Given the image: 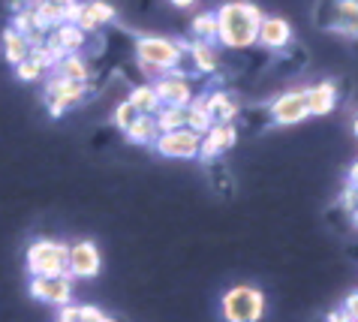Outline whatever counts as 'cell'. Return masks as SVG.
I'll return each instance as SVG.
<instances>
[{
  "label": "cell",
  "mask_w": 358,
  "mask_h": 322,
  "mask_svg": "<svg viewBox=\"0 0 358 322\" xmlns=\"http://www.w3.org/2000/svg\"><path fill=\"white\" fill-rule=\"evenodd\" d=\"M3 43H6V60L9 64H22V60L31 55V43H27V36H22L18 30H6Z\"/></svg>",
  "instance_id": "20"
},
{
  "label": "cell",
  "mask_w": 358,
  "mask_h": 322,
  "mask_svg": "<svg viewBox=\"0 0 358 322\" xmlns=\"http://www.w3.org/2000/svg\"><path fill=\"white\" fill-rule=\"evenodd\" d=\"M205 106H208V115L214 118V124H232V118L238 115V103L226 90H214L211 97H205Z\"/></svg>",
  "instance_id": "14"
},
{
  "label": "cell",
  "mask_w": 358,
  "mask_h": 322,
  "mask_svg": "<svg viewBox=\"0 0 358 322\" xmlns=\"http://www.w3.org/2000/svg\"><path fill=\"white\" fill-rule=\"evenodd\" d=\"M66 274L69 277H96L99 274V250L94 241H76L69 247V259H66Z\"/></svg>",
  "instance_id": "7"
},
{
  "label": "cell",
  "mask_w": 358,
  "mask_h": 322,
  "mask_svg": "<svg viewBox=\"0 0 358 322\" xmlns=\"http://www.w3.org/2000/svg\"><path fill=\"white\" fill-rule=\"evenodd\" d=\"M193 34L202 39V43H214L217 39V15L214 13H202L193 18Z\"/></svg>",
  "instance_id": "25"
},
{
  "label": "cell",
  "mask_w": 358,
  "mask_h": 322,
  "mask_svg": "<svg viewBox=\"0 0 358 322\" xmlns=\"http://www.w3.org/2000/svg\"><path fill=\"white\" fill-rule=\"evenodd\" d=\"M138 64L142 69H157V73H166V69H175L178 60H181V43L175 39H163V36H142L136 46Z\"/></svg>",
  "instance_id": "4"
},
{
  "label": "cell",
  "mask_w": 358,
  "mask_h": 322,
  "mask_svg": "<svg viewBox=\"0 0 358 322\" xmlns=\"http://www.w3.org/2000/svg\"><path fill=\"white\" fill-rule=\"evenodd\" d=\"M172 4H175V6H181V9H184V6H193V4H196V0H172Z\"/></svg>",
  "instance_id": "34"
},
{
  "label": "cell",
  "mask_w": 358,
  "mask_h": 322,
  "mask_svg": "<svg viewBox=\"0 0 358 322\" xmlns=\"http://www.w3.org/2000/svg\"><path fill=\"white\" fill-rule=\"evenodd\" d=\"M55 4H61V6H69V4H76V0H55Z\"/></svg>",
  "instance_id": "36"
},
{
  "label": "cell",
  "mask_w": 358,
  "mask_h": 322,
  "mask_svg": "<svg viewBox=\"0 0 358 322\" xmlns=\"http://www.w3.org/2000/svg\"><path fill=\"white\" fill-rule=\"evenodd\" d=\"M57 319H64V322H78V307L76 304H64L61 307V316Z\"/></svg>",
  "instance_id": "31"
},
{
  "label": "cell",
  "mask_w": 358,
  "mask_h": 322,
  "mask_svg": "<svg viewBox=\"0 0 358 322\" xmlns=\"http://www.w3.org/2000/svg\"><path fill=\"white\" fill-rule=\"evenodd\" d=\"M214 15H217V39L226 48L253 46L256 36H259V22L265 18L259 6L250 4V0H229Z\"/></svg>",
  "instance_id": "1"
},
{
  "label": "cell",
  "mask_w": 358,
  "mask_h": 322,
  "mask_svg": "<svg viewBox=\"0 0 358 322\" xmlns=\"http://www.w3.org/2000/svg\"><path fill=\"white\" fill-rule=\"evenodd\" d=\"M350 184H352V187H358V160H355L352 169H350Z\"/></svg>",
  "instance_id": "33"
},
{
  "label": "cell",
  "mask_w": 358,
  "mask_h": 322,
  "mask_svg": "<svg viewBox=\"0 0 358 322\" xmlns=\"http://www.w3.org/2000/svg\"><path fill=\"white\" fill-rule=\"evenodd\" d=\"M220 310L226 322H259L265 316V295L256 286L238 284L223 295Z\"/></svg>",
  "instance_id": "2"
},
{
  "label": "cell",
  "mask_w": 358,
  "mask_h": 322,
  "mask_svg": "<svg viewBox=\"0 0 358 322\" xmlns=\"http://www.w3.org/2000/svg\"><path fill=\"white\" fill-rule=\"evenodd\" d=\"M154 120H157V130H160V133H172V130L187 127V108L163 106V108H157Z\"/></svg>",
  "instance_id": "19"
},
{
  "label": "cell",
  "mask_w": 358,
  "mask_h": 322,
  "mask_svg": "<svg viewBox=\"0 0 358 322\" xmlns=\"http://www.w3.org/2000/svg\"><path fill=\"white\" fill-rule=\"evenodd\" d=\"M87 13L94 15L96 24H106V22H112V18H115V9L108 6V4H103V0H94V4H87Z\"/></svg>",
  "instance_id": "26"
},
{
  "label": "cell",
  "mask_w": 358,
  "mask_h": 322,
  "mask_svg": "<svg viewBox=\"0 0 358 322\" xmlns=\"http://www.w3.org/2000/svg\"><path fill=\"white\" fill-rule=\"evenodd\" d=\"M78 322H115V319H108L99 307H91V304H82L78 307Z\"/></svg>",
  "instance_id": "28"
},
{
  "label": "cell",
  "mask_w": 358,
  "mask_h": 322,
  "mask_svg": "<svg viewBox=\"0 0 358 322\" xmlns=\"http://www.w3.org/2000/svg\"><path fill=\"white\" fill-rule=\"evenodd\" d=\"M352 223H355V229H358V208L352 211Z\"/></svg>",
  "instance_id": "37"
},
{
  "label": "cell",
  "mask_w": 358,
  "mask_h": 322,
  "mask_svg": "<svg viewBox=\"0 0 358 322\" xmlns=\"http://www.w3.org/2000/svg\"><path fill=\"white\" fill-rule=\"evenodd\" d=\"M57 322H64V319H57Z\"/></svg>",
  "instance_id": "38"
},
{
  "label": "cell",
  "mask_w": 358,
  "mask_h": 322,
  "mask_svg": "<svg viewBox=\"0 0 358 322\" xmlns=\"http://www.w3.org/2000/svg\"><path fill=\"white\" fill-rule=\"evenodd\" d=\"M69 247L61 241H36L27 250V268L34 277H61L66 274Z\"/></svg>",
  "instance_id": "3"
},
{
  "label": "cell",
  "mask_w": 358,
  "mask_h": 322,
  "mask_svg": "<svg viewBox=\"0 0 358 322\" xmlns=\"http://www.w3.org/2000/svg\"><path fill=\"white\" fill-rule=\"evenodd\" d=\"M334 106H337L334 82H320L316 88H307V108H310V115H316V118L331 115Z\"/></svg>",
  "instance_id": "13"
},
{
  "label": "cell",
  "mask_w": 358,
  "mask_h": 322,
  "mask_svg": "<svg viewBox=\"0 0 358 322\" xmlns=\"http://www.w3.org/2000/svg\"><path fill=\"white\" fill-rule=\"evenodd\" d=\"M57 66H61V78H69V82H85L87 78V64L82 57H76V55L61 57L57 60Z\"/></svg>",
  "instance_id": "24"
},
{
  "label": "cell",
  "mask_w": 358,
  "mask_h": 322,
  "mask_svg": "<svg viewBox=\"0 0 358 322\" xmlns=\"http://www.w3.org/2000/svg\"><path fill=\"white\" fill-rule=\"evenodd\" d=\"M127 139H130L133 145H151L157 142V136H160V130H157V120L154 115H138L130 127L124 130Z\"/></svg>",
  "instance_id": "15"
},
{
  "label": "cell",
  "mask_w": 358,
  "mask_h": 322,
  "mask_svg": "<svg viewBox=\"0 0 358 322\" xmlns=\"http://www.w3.org/2000/svg\"><path fill=\"white\" fill-rule=\"evenodd\" d=\"M292 39V24L286 22V18H262L259 22V36H256V43H262L265 48H283L289 46Z\"/></svg>",
  "instance_id": "12"
},
{
  "label": "cell",
  "mask_w": 358,
  "mask_h": 322,
  "mask_svg": "<svg viewBox=\"0 0 358 322\" xmlns=\"http://www.w3.org/2000/svg\"><path fill=\"white\" fill-rule=\"evenodd\" d=\"M238 142V130L232 124H214L208 133L202 136V148H199V157L202 160H214L226 154L229 148Z\"/></svg>",
  "instance_id": "11"
},
{
  "label": "cell",
  "mask_w": 358,
  "mask_h": 322,
  "mask_svg": "<svg viewBox=\"0 0 358 322\" xmlns=\"http://www.w3.org/2000/svg\"><path fill=\"white\" fill-rule=\"evenodd\" d=\"M343 310L350 314V319H352V322H358V293H350V295H346Z\"/></svg>",
  "instance_id": "30"
},
{
  "label": "cell",
  "mask_w": 358,
  "mask_h": 322,
  "mask_svg": "<svg viewBox=\"0 0 358 322\" xmlns=\"http://www.w3.org/2000/svg\"><path fill=\"white\" fill-rule=\"evenodd\" d=\"M136 118H138V112H136V108L130 106V99H127V103H121V106L115 108V124L121 127V130H127V127H130Z\"/></svg>",
  "instance_id": "27"
},
{
  "label": "cell",
  "mask_w": 358,
  "mask_h": 322,
  "mask_svg": "<svg viewBox=\"0 0 358 322\" xmlns=\"http://www.w3.org/2000/svg\"><path fill=\"white\" fill-rule=\"evenodd\" d=\"M69 274H61V277H34L31 280V295L39 298V301H48V304H57L64 307L69 304L73 298V284H69Z\"/></svg>",
  "instance_id": "8"
},
{
  "label": "cell",
  "mask_w": 358,
  "mask_h": 322,
  "mask_svg": "<svg viewBox=\"0 0 358 322\" xmlns=\"http://www.w3.org/2000/svg\"><path fill=\"white\" fill-rule=\"evenodd\" d=\"M154 145L169 160H196L199 148H202V136L181 127V130H172V133H160Z\"/></svg>",
  "instance_id": "5"
},
{
  "label": "cell",
  "mask_w": 358,
  "mask_h": 322,
  "mask_svg": "<svg viewBox=\"0 0 358 322\" xmlns=\"http://www.w3.org/2000/svg\"><path fill=\"white\" fill-rule=\"evenodd\" d=\"M328 322H352V319H350V314H346V310L341 307V310H331V314H328Z\"/></svg>",
  "instance_id": "32"
},
{
  "label": "cell",
  "mask_w": 358,
  "mask_h": 322,
  "mask_svg": "<svg viewBox=\"0 0 358 322\" xmlns=\"http://www.w3.org/2000/svg\"><path fill=\"white\" fill-rule=\"evenodd\" d=\"M271 118L283 127L301 124V120L310 118V108H307V88H295V90H286L283 97H277L271 103Z\"/></svg>",
  "instance_id": "6"
},
{
  "label": "cell",
  "mask_w": 358,
  "mask_h": 322,
  "mask_svg": "<svg viewBox=\"0 0 358 322\" xmlns=\"http://www.w3.org/2000/svg\"><path fill=\"white\" fill-rule=\"evenodd\" d=\"M130 106L136 108L138 115H157V108H160V97H157L154 85H138V88H133Z\"/></svg>",
  "instance_id": "18"
},
{
  "label": "cell",
  "mask_w": 358,
  "mask_h": 322,
  "mask_svg": "<svg viewBox=\"0 0 358 322\" xmlns=\"http://www.w3.org/2000/svg\"><path fill=\"white\" fill-rule=\"evenodd\" d=\"M190 52H193V64H196L199 73H214L217 64H220V57H217L211 43H196Z\"/></svg>",
  "instance_id": "23"
},
{
  "label": "cell",
  "mask_w": 358,
  "mask_h": 322,
  "mask_svg": "<svg viewBox=\"0 0 358 322\" xmlns=\"http://www.w3.org/2000/svg\"><path fill=\"white\" fill-rule=\"evenodd\" d=\"M15 66H18V69H15L18 78H24V82H34V78H39V73H43V69H39L31 57H24L22 64H15Z\"/></svg>",
  "instance_id": "29"
},
{
  "label": "cell",
  "mask_w": 358,
  "mask_h": 322,
  "mask_svg": "<svg viewBox=\"0 0 358 322\" xmlns=\"http://www.w3.org/2000/svg\"><path fill=\"white\" fill-rule=\"evenodd\" d=\"M34 18H36V30H45V27H52V24H61L64 22V6L55 4V0H43L39 9L34 13Z\"/></svg>",
  "instance_id": "21"
},
{
  "label": "cell",
  "mask_w": 358,
  "mask_h": 322,
  "mask_svg": "<svg viewBox=\"0 0 358 322\" xmlns=\"http://www.w3.org/2000/svg\"><path fill=\"white\" fill-rule=\"evenodd\" d=\"M334 30L358 36V0H337L334 4Z\"/></svg>",
  "instance_id": "16"
},
{
  "label": "cell",
  "mask_w": 358,
  "mask_h": 322,
  "mask_svg": "<svg viewBox=\"0 0 358 322\" xmlns=\"http://www.w3.org/2000/svg\"><path fill=\"white\" fill-rule=\"evenodd\" d=\"M45 90H48V112L55 118H61L66 106H73L85 97V82H69V78L57 76L55 82H48Z\"/></svg>",
  "instance_id": "9"
},
{
  "label": "cell",
  "mask_w": 358,
  "mask_h": 322,
  "mask_svg": "<svg viewBox=\"0 0 358 322\" xmlns=\"http://www.w3.org/2000/svg\"><path fill=\"white\" fill-rule=\"evenodd\" d=\"M211 127H214V118L208 115L205 97H193L190 99V108H187V130H193V133L205 136Z\"/></svg>",
  "instance_id": "17"
},
{
  "label": "cell",
  "mask_w": 358,
  "mask_h": 322,
  "mask_svg": "<svg viewBox=\"0 0 358 322\" xmlns=\"http://www.w3.org/2000/svg\"><path fill=\"white\" fill-rule=\"evenodd\" d=\"M352 133H355V139H358V115H355V120H352Z\"/></svg>",
  "instance_id": "35"
},
{
  "label": "cell",
  "mask_w": 358,
  "mask_h": 322,
  "mask_svg": "<svg viewBox=\"0 0 358 322\" xmlns=\"http://www.w3.org/2000/svg\"><path fill=\"white\" fill-rule=\"evenodd\" d=\"M55 43L61 46L64 52H76V48H82V46H85V30H82V27H76V24H69V22H64L61 27H57Z\"/></svg>",
  "instance_id": "22"
},
{
  "label": "cell",
  "mask_w": 358,
  "mask_h": 322,
  "mask_svg": "<svg viewBox=\"0 0 358 322\" xmlns=\"http://www.w3.org/2000/svg\"><path fill=\"white\" fill-rule=\"evenodd\" d=\"M154 90H157V97H160V106H178V108H184V106H190V99H193L190 82H187L181 73L163 76L160 82L154 85Z\"/></svg>",
  "instance_id": "10"
}]
</instances>
